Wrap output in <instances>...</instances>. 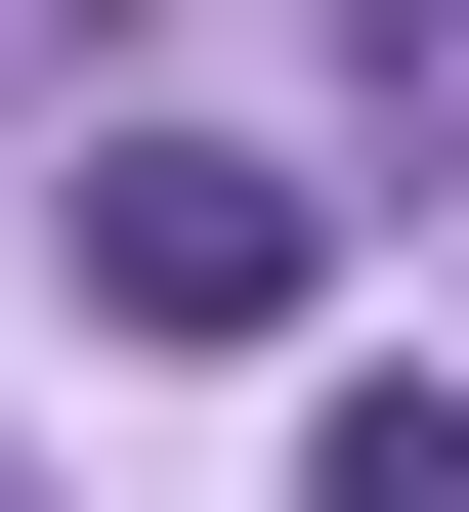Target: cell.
<instances>
[{
    "label": "cell",
    "mask_w": 469,
    "mask_h": 512,
    "mask_svg": "<svg viewBox=\"0 0 469 512\" xmlns=\"http://www.w3.org/2000/svg\"><path fill=\"white\" fill-rule=\"evenodd\" d=\"M86 299L128 342H299V171H256V128H128L86 171Z\"/></svg>",
    "instance_id": "obj_1"
},
{
    "label": "cell",
    "mask_w": 469,
    "mask_h": 512,
    "mask_svg": "<svg viewBox=\"0 0 469 512\" xmlns=\"http://www.w3.org/2000/svg\"><path fill=\"white\" fill-rule=\"evenodd\" d=\"M299 512H469V384H342V427H299Z\"/></svg>",
    "instance_id": "obj_2"
}]
</instances>
